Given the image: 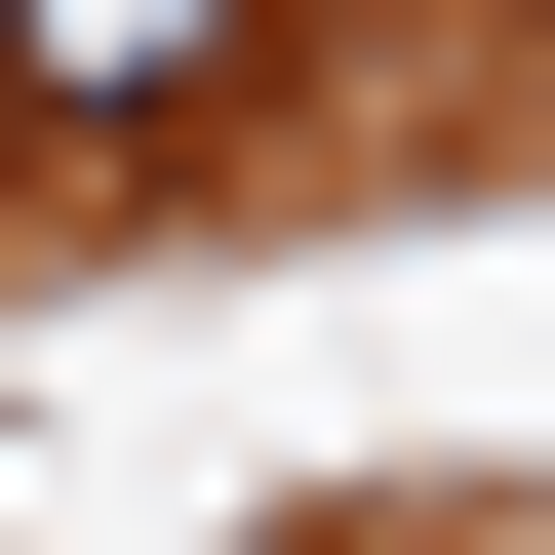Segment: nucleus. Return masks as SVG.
Returning a JSON list of instances; mask_svg holds the SVG:
<instances>
[{"instance_id":"nucleus-1","label":"nucleus","mask_w":555,"mask_h":555,"mask_svg":"<svg viewBox=\"0 0 555 555\" xmlns=\"http://www.w3.org/2000/svg\"><path fill=\"white\" fill-rule=\"evenodd\" d=\"M238 40H278V0H0V119H80V159H198V119H238Z\"/></svg>"}]
</instances>
